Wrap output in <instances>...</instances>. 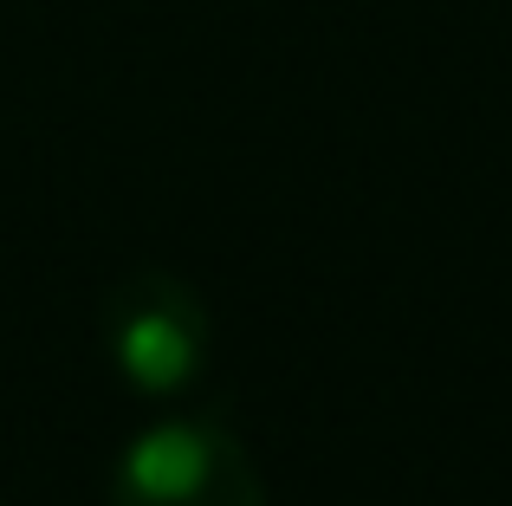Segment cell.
<instances>
[{"instance_id": "cell-2", "label": "cell", "mask_w": 512, "mask_h": 506, "mask_svg": "<svg viewBox=\"0 0 512 506\" xmlns=\"http://www.w3.org/2000/svg\"><path fill=\"white\" fill-rule=\"evenodd\" d=\"M104 338H111V364L137 396H175L201 377L208 364V305L195 286L175 273L150 266V273L124 279L104 305Z\"/></svg>"}, {"instance_id": "cell-1", "label": "cell", "mask_w": 512, "mask_h": 506, "mask_svg": "<svg viewBox=\"0 0 512 506\" xmlns=\"http://www.w3.org/2000/svg\"><path fill=\"white\" fill-rule=\"evenodd\" d=\"M111 506H273L266 474L234 429L208 416L156 422L124 448Z\"/></svg>"}]
</instances>
